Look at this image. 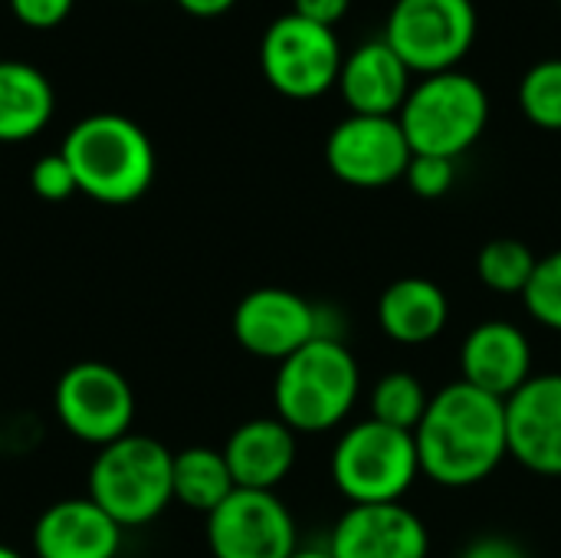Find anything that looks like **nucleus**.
<instances>
[{
    "label": "nucleus",
    "instance_id": "obj_1",
    "mask_svg": "<svg viewBox=\"0 0 561 558\" xmlns=\"http://www.w3.org/2000/svg\"><path fill=\"white\" fill-rule=\"evenodd\" d=\"M414 441L424 477L447 490L477 487L510 457L506 401L460 378L431 395Z\"/></svg>",
    "mask_w": 561,
    "mask_h": 558
},
{
    "label": "nucleus",
    "instance_id": "obj_2",
    "mask_svg": "<svg viewBox=\"0 0 561 558\" xmlns=\"http://www.w3.org/2000/svg\"><path fill=\"white\" fill-rule=\"evenodd\" d=\"M59 151L72 168L79 194L99 204H131L154 184V145L128 115L99 112L76 122Z\"/></svg>",
    "mask_w": 561,
    "mask_h": 558
},
{
    "label": "nucleus",
    "instance_id": "obj_3",
    "mask_svg": "<svg viewBox=\"0 0 561 558\" xmlns=\"http://www.w3.org/2000/svg\"><path fill=\"white\" fill-rule=\"evenodd\" d=\"M362 395V368L342 339L319 335L279 362L273 382L276 418L296 434H325L352 414Z\"/></svg>",
    "mask_w": 561,
    "mask_h": 558
},
{
    "label": "nucleus",
    "instance_id": "obj_4",
    "mask_svg": "<svg viewBox=\"0 0 561 558\" xmlns=\"http://www.w3.org/2000/svg\"><path fill=\"white\" fill-rule=\"evenodd\" d=\"M174 454L145 434H125L99 447L89 467V500L122 529L158 520L174 503Z\"/></svg>",
    "mask_w": 561,
    "mask_h": 558
},
{
    "label": "nucleus",
    "instance_id": "obj_5",
    "mask_svg": "<svg viewBox=\"0 0 561 558\" xmlns=\"http://www.w3.org/2000/svg\"><path fill=\"white\" fill-rule=\"evenodd\" d=\"M398 122L414 155L457 161L486 132L490 95L473 76L460 69L424 76L411 89L404 109L398 112Z\"/></svg>",
    "mask_w": 561,
    "mask_h": 558
},
{
    "label": "nucleus",
    "instance_id": "obj_6",
    "mask_svg": "<svg viewBox=\"0 0 561 558\" xmlns=\"http://www.w3.org/2000/svg\"><path fill=\"white\" fill-rule=\"evenodd\" d=\"M417 477L421 457L414 434L375 418L345 428L332 451V480L352 506L401 503Z\"/></svg>",
    "mask_w": 561,
    "mask_h": 558
},
{
    "label": "nucleus",
    "instance_id": "obj_7",
    "mask_svg": "<svg viewBox=\"0 0 561 558\" xmlns=\"http://www.w3.org/2000/svg\"><path fill=\"white\" fill-rule=\"evenodd\" d=\"M477 39L473 0H394L385 43L411 72L437 76L460 66Z\"/></svg>",
    "mask_w": 561,
    "mask_h": 558
},
{
    "label": "nucleus",
    "instance_id": "obj_8",
    "mask_svg": "<svg viewBox=\"0 0 561 558\" xmlns=\"http://www.w3.org/2000/svg\"><path fill=\"white\" fill-rule=\"evenodd\" d=\"M342 46L335 30L302 20L299 13L276 16L260 39V69L266 82L296 102H309L339 86Z\"/></svg>",
    "mask_w": 561,
    "mask_h": 558
},
{
    "label": "nucleus",
    "instance_id": "obj_9",
    "mask_svg": "<svg viewBox=\"0 0 561 558\" xmlns=\"http://www.w3.org/2000/svg\"><path fill=\"white\" fill-rule=\"evenodd\" d=\"M56 418L82 444L105 447L131 434L135 391L128 378L105 362H79L56 382Z\"/></svg>",
    "mask_w": 561,
    "mask_h": 558
},
{
    "label": "nucleus",
    "instance_id": "obj_10",
    "mask_svg": "<svg viewBox=\"0 0 561 558\" xmlns=\"http://www.w3.org/2000/svg\"><path fill=\"white\" fill-rule=\"evenodd\" d=\"M214 558H289L299 533L289 506L270 490H233L207 516Z\"/></svg>",
    "mask_w": 561,
    "mask_h": 558
},
{
    "label": "nucleus",
    "instance_id": "obj_11",
    "mask_svg": "<svg viewBox=\"0 0 561 558\" xmlns=\"http://www.w3.org/2000/svg\"><path fill=\"white\" fill-rule=\"evenodd\" d=\"M414 151L398 118L385 115H348L325 141L329 171L348 187H388L408 174Z\"/></svg>",
    "mask_w": 561,
    "mask_h": 558
},
{
    "label": "nucleus",
    "instance_id": "obj_12",
    "mask_svg": "<svg viewBox=\"0 0 561 558\" xmlns=\"http://www.w3.org/2000/svg\"><path fill=\"white\" fill-rule=\"evenodd\" d=\"M233 335L243 352L270 362H286L302 345L325 335L322 306H312L293 289L263 286L237 303Z\"/></svg>",
    "mask_w": 561,
    "mask_h": 558
},
{
    "label": "nucleus",
    "instance_id": "obj_13",
    "mask_svg": "<svg viewBox=\"0 0 561 558\" xmlns=\"http://www.w3.org/2000/svg\"><path fill=\"white\" fill-rule=\"evenodd\" d=\"M510 457L539 477H561V372L533 375L506 398Z\"/></svg>",
    "mask_w": 561,
    "mask_h": 558
},
{
    "label": "nucleus",
    "instance_id": "obj_14",
    "mask_svg": "<svg viewBox=\"0 0 561 558\" xmlns=\"http://www.w3.org/2000/svg\"><path fill=\"white\" fill-rule=\"evenodd\" d=\"M329 553L335 558H427L431 536L424 520L404 503L348 506L329 536Z\"/></svg>",
    "mask_w": 561,
    "mask_h": 558
},
{
    "label": "nucleus",
    "instance_id": "obj_15",
    "mask_svg": "<svg viewBox=\"0 0 561 558\" xmlns=\"http://www.w3.org/2000/svg\"><path fill=\"white\" fill-rule=\"evenodd\" d=\"M460 372L467 385L506 401L533 378V345L506 319L480 322L460 345Z\"/></svg>",
    "mask_w": 561,
    "mask_h": 558
},
{
    "label": "nucleus",
    "instance_id": "obj_16",
    "mask_svg": "<svg viewBox=\"0 0 561 558\" xmlns=\"http://www.w3.org/2000/svg\"><path fill=\"white\" fill-rule=\"evenodd\" d=\"M122 526L89 497L53 503L33 526L36 558H115Z\"/></svg>",
    "mask_w": 561,
    "mask_h": 558
},
{
    "label": "nucleus",
    "instance_id": "obj_17",
    "mask_svg": "<svg viewBox=\"0 0 561 558\" xmlns=\"http://www.w3.org/2000/svg\"><path fill=\"white\" fill-rule=\"evenodd\" d=\"M411 89V69L385 39L362 43L352 56H345L339 72V92L352 115L398 118Z\"/></svg>",
    "mask_w": 561,
    "mask_h": 558
},
{
    "label": "nucleus",
    "instance_id": "obj_18",
    "mask_svg": "<svg viewBox=\"0 0 561 558\" xmlns=\"http://www.w3.org/2000/svg\"><path fill=\"white\" fill-rule=\"evenodd\" d=\"M224 457L237 490L276 493L296 467V431H289L279 418H253L227 437Z\"/></svg>",
    "mask_w": 561,
    "mask_h": 558
},
{
    "label": "nucleus",
    "instance_id": "obj_19",
    "mask_svg": "<svg viewBox=\"0 0 561 558\" xmlns=\"http://www.w3.org/2000/svg\"><path fill=\"white\" fill-rule=\"evenodd\" d=\"M450 319L447 293L424 280V276H404L391 283L378 299V326L391 342L401 345H427L434 342Z\"/></svg>",
    "mask_w": 561,
    "mask_h": 558
},
{
    "label": "nucleus",
    "instance_id": "obj_20",
    "mask_svg": "<svg viewBox=\"0 0 561 558\" xmlns=\"http://www.w3.org/2000/svg\"><path fill=\"white\" fill-rule=\"evenodd\" d=\"M56 112L49 79L20 59H0V141H26L39 135Z\"/></svg>",
    "mask_w": 561,
    "mask_h": 558
},
{
    "label": "nucleus",
    "instance_id": "obj_21",
    "mask_svg": "<svg viewBox=\"0 0 561 558\" xmlns=\"http://www.w3.org/2000/svg\"><path fill=\"white\" fill-rule=\"evenodd\" d=\"M171 483H174V500L204 516H210L237 490L224 451L214 447H187L174 454Z\"/></svg>",
    "mask_w": 561,
    "mask_h": 558
},
{
    "label": "nucleus",
    "instance_id": "obj_22",
    "mask_svg": "<svg viewBox=\"0 0 561 558\" xmlns=\"http://www.w3.org/2000/svg\"><path fill=\"white\" fill-rule=\"evenodd\" d=\"M536 263H539V257L523 240L500 237L480 250L477 276L486 289H493L500 296H523L536 273Z\"/></svg>",
    "mask_w": 561,
    "mask_h": 558
},
{
    "label": "nucleus",
    "instance_id": "obj_23",
    "mask_svg": "<svg viewBox=\"0 0 561 558\" xmlns=\"http://www.w3.org/2000/svg\"><path fill=\"white\" fill-rule=\"evenodd\" d=\"M368 405H371V418L375 421L414 434L417 424L424 421L427 408H431V395L424 391V385L411 372H388L371 388Z\"/></svg>",
    "mask_w": 561,
    "mask_h": 558
},
{
    "label": "nucleus",
    "instance_id": "obj_24",
    "mask_svg": "<svg viewBox=\"0 0 561 558\" xmlns=\"http://www.w3.org/2000/svg\"><path fill=\"white\" fill-rule=\"evenodd\" d=\"M519 109L536 128L561 132V59L529 66L519 82Z\"/></svg>",
    "mask_w": 561,
    "mask_h": 558
},
{
    "label": "nucleus",
    "instance_id": "obj_25",
    "mask_svg": "<svg viewBox=\"0 0 561 558\" xmlns=\"http://www.w3.org/2000/svg\"><path fill=\"white\" fill-rule=\"evenodd\" d=\"M523 303L539 326L561 332V250L539 257L536 273L523 293Z\"/></svg>",
    "mask_w": 561,
    "mask_h": 558
},
{
    "label": "nucleus",
    "instance_id": "obj_26",
    "mask_svg": "<svg viewBox=\"0 0 561 558\" xmlns=\"http://www.w3.org/2000/svg\"><path fill=\"white\" fill-rule=\"evenodd\" d=\"M404 181H408V187L417 197L437 201V197H444L454 187V181H457V161L454 158H437V155H414L411 164H408Z\"/></svg>",
    "mask_w": 561,
    "mask_h": 558
},
{
    "label": "nucleus",
    "instance_id": "obj_27",
    "mask_svg": "<svg viewBox=\"0 0 561 558\" xmlns=\"http://www.w3.org/2000/svg\"><path fill=\"white\" fill-rule=\"evenodd\" d=\"M30 187H33L36 197H43V201H49V204L66 201V197H72V194L79 191V187H76V178H72V168H69V161L62 158V151L43 155V158L33 164V171H30Z\"/></svg>",
    "mask_w": 561,
    "mask_h": 558
},
{
    "label": "nucleus",
    "instance_id": "obj_28",
    "mask_svg": "<svg viewBox=\"0 0 561 558\" xmlns=\"http://www.w3.org/2000/svg\"><path fill=\"white\" fill-rule=\"evenodd\" d=\"M13 16L30 26V30H53L59 26L69 13L76 0H7Z\"/></svg>",
    "mask_w": 561,
    "mask_h": 558
},
{
    "label": "nucleus",
    "instance_id": "obj_29",
    "mask_svg": "<svg viewBox=\"0 0 561 558\" xmlns=\"http://www.w3.org/2000/svg\"><path fill=\"white\" fill-rule=\"evenodd\" d=\"M352 0H293V13H299L302 20H312L319 26L335 30V23L348 13Z\"/></svg>",
    "mask_w": 561,
    "mask_h": 558
},
{
    "label": "nucleus",
    "instance_id": "obj_30",
    "mask_svg": "<svg viewBox=\"0 0 561 558\" xmlns=\"http://www.w3.org/2000/svg\"><path fill=\"white\" fill-rule=\"evenodd\" d=\"M460 558H529V553L506 536H483V539L470 543L460 553Z\"/></svg>",
    "mask_w": 561,
    "mask_h": 558
},
{
    "label": "nucleus",
    "instance_id": "obj_31",
    "mask_svg": "<svg viewBox=\"0 0 561 558\" xmlns=\"http://www.w3.org/2000/svg\"><path fill=\"white\" fill-rule=\"evenodd\" d=\"M233 3H237V0H178V7H181V10H187L191 16H204V20L227 13Z\"/></svg>",
    "mask_w": 561,
    "mask_h": 558
},
{
    "label": "nucleus",
    "instance_id": "obj_32",
    "mask_svg": "<svg viewBox=\"0 0 561 558\" xmlns=\"http://www.w3.org/2000/svg\"><path fill=\"white\" fill-rule=\"evenodd\" d=\"M289 558H335L329 553V546H299Z\"/></svg>",
    "mask_w": 561,
    "mask_h": 558
},
{
    "label": "nucleus",
    "instance_id": "obj_33",
    "mask_svg": "<svg viewBox=\"0 0 561 558\" xmlns=\"http://www.w3.org/2000/svg\"><path fill=\"white\" fill-rule=\"evenodd\" d=\"M0 558H23L16 549H10V546H0Z\"/></svg>",
    "mask_w": 561,
    "mask_h": 558
},
{
    "label": "nucleus",
    "instance_id": "obj_34",
    "mask_svg": "<svg viewBox=\"0 0 561 558\" xmlns=\"http://www.w3.org/2000/svg\"><path fill=\"white\" fill-rule=\"evenodd\" d=\"M559 3H561V0H559Z\"/></svg>",
    "mask_w": 561,
    "mask_h": 558
}]
</instances>
